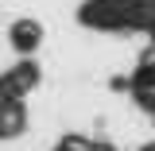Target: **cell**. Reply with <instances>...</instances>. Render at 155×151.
I'll use <instances>...</instances> for the list:
<instances>
[{"label": "cell", "mask_w": 155, "mask_h": 151, "mask_svg": "<svg viewBox=\"0 0 155 151\" xmlns=\"http://www.w3.org/2000/svg\"><path fill=\"white\" fill-rule=\"evenodd\" d=\"M35 81H39V70L31 66V62H23V66H12L8 74L0 77V101H19V97L27 93Z\"/></svg>", "instance_id": "1"}, {"label": "cell", "mask_w": 155, "mask_h": 151, "mask_svg": "<svg viewBox=\"0 0 155 151\" xmlns=\"http://www.w3.org/2000/svg\"><path fill=\"white\" fill-rule=\"evenodd\" d=\"M23 105L19 101H0V136H19L23 132Z\"/></svg>", "instance_id": "2"}, {"label": "cell", "mask_w": 155, "mask_h": 151, "mask_svg": "<svg viewBox=\"0 0 155 151\" xmlns=\"http://www.w3.org/2000/svg\"><path fill=\"white\" fill-rule=\"evenodd\" d=\"M39 39H43V27H39L35 19H19L16 27H12V43H16V51H35Z\"/></svg>", "instance_id": "3"}]
</instances>
